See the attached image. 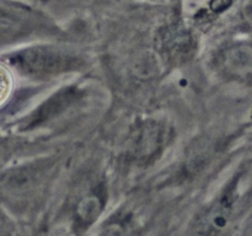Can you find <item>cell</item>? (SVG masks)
<instances>
[{"mask_svg":"<svg viewBox=\"0 0 252 236\" xmlns=\"http://www.w3.org/2000/svg\"><path fill=\"white\" fill-rule=\"evenodd\" d=\"M14 88V79L5 65L0 63V107L6 103Z\"/></svg>","mask_w":252,"mask_h":236,"instance_id":"1","label":"cell"}]
</instances>
